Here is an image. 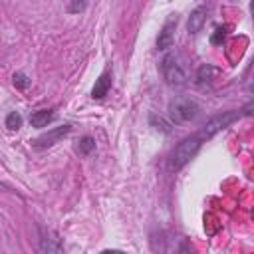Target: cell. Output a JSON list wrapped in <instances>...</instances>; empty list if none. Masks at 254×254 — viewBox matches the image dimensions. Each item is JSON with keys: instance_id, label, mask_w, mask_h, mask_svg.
<instances>
[{"instance_id": "obj_17", "label": "cell", "mask_w": 254, "mask_h": 254, "mask_svg": "<svg viewBox=\"0 0 254 254\" xmlns=\"http://www.w3.org/2000/svg\"><path fill=\"white\" fill-rule=\"evenodd\" d=\"M85 8V0H73L69 6V12H81Z\"/></svg>"}, {"instance_id": "obj_10", "label": "cell", "mask_w": 254, "mask_h": 254, "mask_svg": "<svg viewBox=\"0 0 254 254\" xmlns=\"http://www.w3.org/2000/svg\"><path fill=\"white\" fill-rule=\"evenodd\" d=\"M52 119H54V111L52 109H38V111H34L30 115L32 127H46Z\"/></svg>"}, {"instance_id": "obj_11", "label": "cell", "mask_w": 254, "mask_h": 254, "mask_svg": "<svg viewBox=\"0 0 254 254\" xmlns=\"http://www.w3.org/2000/svg\"><path fill=\"white\" fill-rule=\"evenodd\" d=\"M95 151V139L91 135H83L81 139H77L75 143V153L81 155V157H87Z\"/></svg>"}, {"instance_id": "obj_12", "label": "cell", "mask_w": 254, "mask_h": 254, "mask_svg": "<svg viewBox=\"0 0 254 254\" xmlns=\"http://www.w3.org/2000/svg\"><path fill=\"white\" fill-rule=\"evenodd\" d=\"M40 250L42 252H62V242L60 238H40Z\"/></svg>"}, {"instance_id": "obj_16", "label": "cell", "mask_w": 254, "mask_h": 254, "mask_svg": "<svg viewBox=\"0 0 254 254\" xmlns=\"http://www.w3.org/2000/svg\"><path fill=\"white\" fill-rule=\"evenodd\" d=\"M224 38H226V26L216 28V30H214V34L210 36V42H212L214 46H220V44L224 42Z\"/></svg>"}, {"instance_id": "obj_5", "label": "cell", "mask_w": 254, "mask_h": 254, "mask_svg": "<svg viewBox=\"0 0 254 254\" xmlns=\"http://www.w3.org/2000/svg\"><path fill=\"white\" fill-rule=\"evenodd\" d=\"M69 131H71V125H60V127H54V129H50L48 133H44V135H40L38 139H34V147L36 149H48V147H54L56 143H60L65 135H69Z\"/></svg>"}, {"instance_id": "obj_4", "label": "cell", "mask_w": 254, "mask_h": 254, "mask_svg": "<svg viewBox=\"0 0 254 254\" xmlns=\"http://www.w3.org/2000/svg\"><path fill=\"white\" fill-rule=\"evenodd\" d=\"M236 119H238V113H236V111H222V113L210 117V119L202 125V129L198 131V135L202 137V141H204V139H212L216 133H220L222 129H226V127H228L230 123H234Z\"/></svg>"}, {"instance_id": "obj_8", "label": "cell", "mask_w": 254, "mask_h": 254, "mask_svg": "<svg viewBox=\"0 0 254 254\" xmlns=\"http://www.w3.org/2000/svg\"><path fill=\"white\" fill-rule=\"evenodd\" d=\"M204 22H206V8L204 6H198V8H194L190 12V16L187 20V30L190 34H198L200 28L204 26Z\"/></svg>"}, {"instance_id": "obj_14", "label": "cell", "mask_w": 254, "mask_h": 254, "mask_svg": "<svg viewBox=\"0 0 254 254\" xmlns=\"http://www.w3.org/2000/svg\"><path fill=\"white\" fill-rule=\"evenodd\" d=\"M149 121H151V125H153L155 129H159V131H163V133H171V123H167L161 115L157 117L155 113H151V115H149Z\"/></svg>"}, {"instance_id": "obj_1", "label": "cell", "mask_w": 254, "mask_h": 254, "mask_svg": "<svg viewBox=\"0 0 254 254\" xmlns=\"http://www.w3.org/2000/svg\"><path fill=\"white\" fill-rule=\"evenodd\" d=\"M200 145H202V137L198 133L185 137L169 155V161H167L169 171H181L190 159H194V155L198 153Z\"/></svg>"}, {"instance_id": "obj_15", "label": "cell", "mask_w": 254, "mask_h": 254, "mask_svg": "<svg viewBox=\"0 0 254 254\" xmlns=\"http://www.w3.org/2000/svg\"><path fill=\"white\" fill-rule=\"evenodd\" d=\"M12 81H14V85H16L18 89H26V87L30 85V77H28L26 73H22V71H16L14 77H12Z\"/></svg>"}, {"instance_id": "obj_3", "label": "cell", "mask_w": 254, "mask_h": 254, "mask_svg": "<svg viewBox=\"0 0 254 254\" xmlns=\"http://www.w3.org/2000/svg\"><path fill=\"white\" fill-rule=\"evenodd\" d=\"M161 73H163V79L169 83V85H185L187 83V71L185 67L179 64L177 56L175 54H167L163 60H161Z\"/></svg>"}, {"instance_id": "obj_2", "label": "cell", "mask_w": 254, "mask_h": 254, "mask_svg": "<svg viewBox=\"0 0 254 254\" xmlns=\"http://www.w3.org/2000/svg\"><path fill=\"white\" fill-rule=\"evenodd\" d=\"M200 111V105L190 99V97H177L175 101H171L169 105V117H171V123H189L192 121Z\"/></svg>"}, {"instance_id": "obj_6", "label": "cell", "mask_w": 254, "mask_h": 254, "mask_svg": "<svg viewBox=\"0 0 254 254\" xmlns=\"http://www.w3.org/2000/svg\"><path fill=\"white\" fill-rule=\"evenodd\" d=\"M177 22H179V16H177V14H171V16L167 18V22L163 24V28H161V32H159V36H157V48H159V50H167V48L173 46Z\"/></svg>"}, {"instance_id": "obj_9", "label": "cell", "mask_w": 254, "mask_h": 254, "mask_svg": "<svg viewBox=\"0 0 254 254\" xmlns=\"http://www.w3.org/2000/svg\"><path fill=\"white\" fill-rule=\"evenodd\" d=\"M109 87H111V69H105V71L95 79V85H93V89H91V97H93V99H103V97L107 95Z\"/></svg>"}, {"instance_id": "obj_7", "label": "cell", "mask_w": 254, "mask_h": 254, "mask_svg": "<svg viewBox=\"0 0 254 254\" xmlns=\"http://www.w3.org/2000/svg\"><path fill=\"white\" fill-rule=\"evenodd\" d=\"M218 75V67H214L212 64H202L198 69H196V75H194V81L196 85L200 87H206L214 81V77Z\"/></svg>"}, {"instance_id": "obj_18", "label": "cell", "mask_w": 254, "mask_h": 254, "mask_svg": "<svg viewBox=\"0 0 254 254\" xmlns=\"http://www.w3.org/2000/svg\"><path fill=\"white\" fill-rule=\"evenodd\" d=\"M242 113L244 115H254V99H250L248 103L242 105Z\"/></svg>"}, {"instance_id": "obj_13", "label": "cell", "mask_w": 254, "mask_h": 254, "mask_svg": "<svg viewBox=\"0 0 254 254\" xmlns=\"http://www.w3.org/2000/svg\"><path fill=\"white\" fill-rule=\"evenodd\" d=\"M6 127L10 129V131H18L20 127H22V115L18 113V111H10L8 115H6Z\"/></svg>"}]
</instances>
